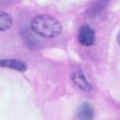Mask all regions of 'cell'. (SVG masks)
Segmentation results:
<instances>
[{"mask_svg":"<svg viewBox=\"0 0 120 120\" xmlns=\"http://www.w3.org/2000/svg\"><path fill=\"white\" fill-rule=\"evenodd\" d=\"M31 27L35 33L48 38L57 37L62 31L59 21L54 17L45 14L36 16L31 22Z\"/></svg>","mask_w":120,"mask_h":120,"instance_id":"cell-1","label":"cell"},{"mask_svg":"<svg viewBox=\"0 0 120 120\" xmlns=\"http://www.w3.org/2000/svg\"><path fill=\"white\" fill-rule=\"evenodd\" d=\"M78 39L82 46L89 47L95 42V31L90 25L84 24L79 29Z\"/></svg>","mask_w":120,"mask_h":120,"instance_id":"cell-2","label":"cell"},{"mask_svg":"<svg viewBox=\"0 0 120 120\" xmlns=\"http://www.w3.org/2000/svg\"><path fill=\"white\" fill-rule=\"evenodd\" d=\"M71 80L74 84H76L80 89L84 90V91H89L91 90V85L86 80L83 72L81 69H75L72 74H71Z\"/></svg>","mask_w":120,"mask_h":120,"instance_id":"cell-3","label":"cell"},{"mask_svg":"<svg viewBox=\"0 0 120 120\" xmlns=\"http://www.w3.org/2000/svg\"><path fill=\"white\" fill-rule=\"evenodd\" d=\"M77 120H93L94 118V109L88 102H82L76 113Z\"/></svg>","mask_w":120,"mask_h":120,"instance_id":"cell-4","label":"cell"},{"mask_svg":"<svg viewBox=\"0 0 120 120\" xmlns=\"http://www.w3.org/2000/svg\"><path fill=\"white\" fill-rule=\"evenodd\" d=\"M1 66L3 68H10V69H15L18 71H25L27 67L25 63H23L21 60L18 59H2L1 60Z\"/></svg>","mask_w":120,"mask_h":120,"instance_id":"cell-5","label":"cell"},{"mask_svg":"<svg viewBox=\"0 0 120 120\" xmlns=\"http://www.w3.org/2000/svg\"><path fill=\"white\" fill-rule=\"evenodd\" d=\"M12 24V19L9 14L5 11H0V30L6 31L10 28Z\"/></svg>","mask_w":120,"mask_h":120,"instance_id":"cell-6","label":"cell"},{"mask_svg":"<svg viewBox=\"0 0 120 120\" xmlns=\"http://www.w3.org/2000/svg\"><path fill=\"white\" fill-rule=\"evenodd\" d=\"M117 42H118L119 47H120V32H119V33H118V35H117Z\"/></svg>","mask_w":120,"mask_h":120,"instance_id":"cell-7","label":"cell"}]
</instances>
